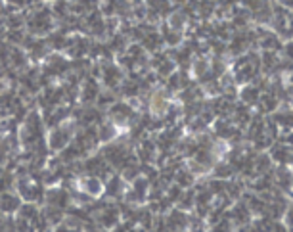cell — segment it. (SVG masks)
Segmentation results:
<instances>
[{
  "mask_svg": "<svg viewBox=\"0 0 293 232\" xmlns=\"http://www.w3.org/2000/svg\"><path fill=\"white\" fill-rule=\"evenodd\" d=\"M257 94H259V90H257L255 87H247L245 90H243V96H242V98H243L245 102L253 104V102H257V98H259Z\"/></svg>",
  "mask_w": 293,
  "mask_h": 232,
  "instance_id": "obj_1",
  "label": "cell"
},
{
  "mask_svg": "<svg viewBox=\"0 0 293 232\" xmlns=\"http://www.w3.org/2000/svg\"><path fill=\"white\" fill-rule=\"evenodd\" d=\"M150 6L161 14V12H167L171 4H169V0H152V2H150Z\"/></svg>",
  "mask_w": 293,
  "mask_h": 232,
  "instance_id": "obj_2",
  "label": "cell"
},
{
  "mask_svg": "<svg viewBox=\"0 0 293 232\" xmlns=\"http://www.w3.org/2000/svg\"><path fill=\"white\" fill-rule=\"evenodd\" d=\"M272 153H274V158H276L278 161H282V163L289 160V152H287V150H282V148H276Z\"/></svg>",
  "mask_w": 293,
  "mask_h": 232,
  "instance_id": "obj_3",
  "label": "cell"
},
{
  "mask_svg": "<svg viewBox=\"0 0 293 232\" xmlns=\"http://www.w3.org/2000/svg\"><path fill=\"white\" fill-rule=\"evenodd\" d=\"M286 221H287V225H289V228H293V207H289V211H287Z\"/></svg>",
  "mask_w": 293,
  "mask_h": 232,
  "instance_id": "obj_4",
  "label": "cell"
},
{
  "mask_svg": "<svg viewBox=\"0 0 293 232\" xmlns=\"http://www.w3.org/2000/svg\"><path fill=\"white\" fill-rule=\"evenodd\" d=\"M286 54L289 56V58H293V43H289L286 46Z\"/></svg>",
  "mask_w": 293,
  "mask_h": 232,
  "instance_id": "obj_5",
  "label": "cell"
},
{
  "mask_svg": "<svg viewBox=\"0 0 293 232\" xmlns=\"http://www.w3.org/2000/svg\"><path fill=\"white\" fill-rule=\"evenodd\" d=\"M286 144L291 146V148H293V132H289V134L286 137Z\"/></svg>",
  "mask_w": 293,
  "mask_h": 232,
  "instance_id": "obj_6",
  "label": "cell"
},
{
  "mask_svg": "<svg viewBox=\"0 0 293 232\" xmlns=\"http://www.w3.org/2000/svg\"><path fill=\"white\" fill-rule=\"evenodd\" d=\"M282 4H284V6H289V8H293V0H282Z\"/></svg>",
  "mask_w": 293,
  "mask_h": 232,
  "instance_id": "obj_7",
  "label": "cell"
},
{
  "mask_svg": "<svg viewBox=\"0 0 293 232\" xmlns=\"http://www.w3.org/2000/svg\"><path fill=\"white\" fill-rule=\"evenodd\" d=\"M106 217H113L111 213H106ZM111 223H115V219H108V225H111Z\"/></svg>",
  "mask_w": 293,
  "mask_h": 232,
  "instance_id": "obj_8",
  "label": "cell"
}]
</instances>
